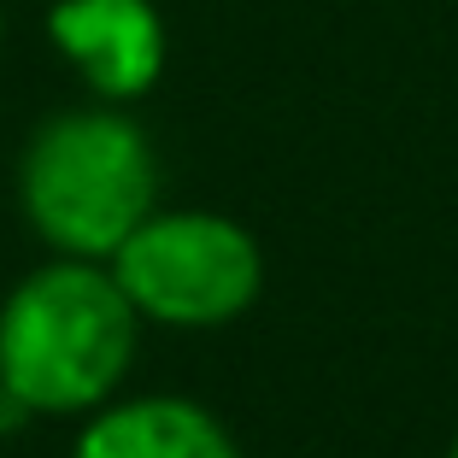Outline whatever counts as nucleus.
<instances>
[{
	"label": "nucleus",
	"instance_id": "nucleus-1",
	"mask_svg": "<svg viewBox=\"0 0 458 458\" xmlns=\"http://www.w3.org/2000/svg\"><path fill=\"white\" fill-rule=\"evenodd\" d=\"M141 341V311L106 259H65L30 270L0 306V388L24 411L77 418L123 388Z\"/></svg>",
	"mask_w": 458,
	"mask_h": 458
},
{
	"label": "nucleus",
	"instance_id": "nucleus-2",
	"mask_svg": "<svg viewBox=\"0 0 458 458\" xmlns=\"http://www.w3.org/2000/svg\"><path fill=\"white\" fill-rule=\"evenodd\" d=\"M18 200L41 242L65 259H112L159 212V153L112 100L65 106L24 141Z\"/></svg>",
	"mask_w": 458,
	"mask_h": 458
},
{
	"label": "nucleus",
	"instance_id": "nucleus-3",
	"mask_svg": "<svg viewBox=\"0 0 458 458\" xmlns=\"http://www.w3.org/2000/svg\"><path fill=\"white\" fill-rule=\"evenodd\" d=\"M130 306L171 329L235 324L265 288V253L224 212H148L106 259Z\"/></svg>",
	"mask_w": 458,
	"mask_h": 458
},
{
	"label": "nucleus",
	"instance_id": "nucleus-4",
	"mask_svg": "<svg viewBox=\"0 0 458 458\" xmlns=\"http://www.w3.org/2000/svg\"><path fill=\"white\" fill-rule=\"evenodd\" d=\"M59 59L82 77L95 100L130 106L165 71V18L153 0H59L47 13Z\"/></svg>",
	"mask_w": 458,
	"mask_h": 458
},
{
	"label": "nucleus",
	"instance_id": "nucleus-5",
	"mask_svg": "<svg viewBox=\"0 0 458 458\" xmlns=\"http://www.w3.org/2000/svg\"><path fill=\"white\" fill-rule=\"evenodd\" d=\"M71 458H235V441L206 405L148 394L95 405Z\"/></svg>",
	"mask_w": 458,
	"mask_h": 458
},
{
	"label": "nucleus",
	"instance_id": "nucleus-6",
	"mask_svg": "<svg viewBox=\"0 0 458 458\" xmlns=\"http://www.w3.org/2000/svg\"><path fill=\"white\" fill-rule=\"evenodd\" d=\"M446 458H458V435H453V446H446Z\"/></svg>",
	"mask_w": 458,
	"mask_h": 458
},
{
	"label": "nucleus",
	"instance_id": "nucleus-7",
	"mask_svg": "<svg viewBox=\"0 0 458 458\" xmlns=\"http://www.w3.org/2000/svg\"><path fill=\"white\" fill-rule=\"evenodd\" d=\"M0 41H6V18H0Z\"/></svg>",
	"mask_w": 458,
	"mask_h": 458
}]
</instances>
